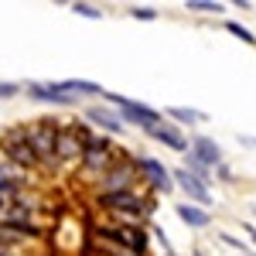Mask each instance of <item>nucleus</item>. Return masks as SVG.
I'll return each mask as SVG.
<instances>
[{
    "mask_svg": "<svg viewBox=\"0 0 256 256\" xmlns=\"http://www.w3.org/2000/svg\"><path fill=\"white\" fill-rule=\"evenodd\" d=\"M99 208L113 212L123 226H140V218L150 212V198L137 195V192H102Z\"/></svg>",
    "mask_w": 256,
    "mask_h": 256,
    "instance_id": "obj_1",
    "label": "nucleus"
},
{
    "mask_svg": "<svg viewBox=\"0 0 256 256\" xmlns=\"http://www.w3.org/2000/svg\"><path fill=\"white\" fill-rule=\"evenodd\" d=\"M102 242L113 246V253H126V256H144L147 253V236H144V226H96L92 229Z\"/></svg>",
    "mask_w": 256,
    "mask_h": 256,
    "instance_id": "obj_2",
    "label": "nucleus"
},
{
    "mask_svg": "<svg viewBox=\"0 0 256 256\" xmlns=\"http://www.w3.org/2000/svg\"><path fill=\"white\" fill-rule=\"evenodd\" d=\"M24 134H28V144H31L38 164H58L55 160V144H58V123L55 120H38Z\"/></svg>",
    "mask_w": 256,
    "mask_h": 256,
    "instance_id": "obj_3",
    "label": "nucleus"
},
{
    "mask_svg": "<svg viewBox=\"0 0 256 256\" xmlns=\"http://www.w3.org/2000/svg\"><path fill=\"white\" fill-rule=\"evenodd\" d=\"M106 92V89H102ZM106 102H116L120 106V123L126 126V123H137V126H144V130H150V126H158L160 123V113L158 110H150V106H144V102H134V99L126 96H113V92H106Z\"/></svg>",
    "mask_w": 256,
    "mask_h": 256,
    "instance_id": "obj_4",
    "label": "nucleus"
},
{
    "mask_svg": "<svg viewBox=\"0 0 256 256\" xmlns=\"http://www.w3.org/2000/svg\"><path fill=\"white\" fill-rule=\"evenodd\" d=\"M0 150L10 158V168H38V158H34V150H31V144H28V134L24 130H10V134H4L0 140Z\"/></svg>",
    "mask_w": 256,
    "mask_h": 256,
    "instance_id": "obj_5",
    "label": "nucleus"
},
{
    "mask_svg": "<svg viewBox=\"0 0 256 256\" xmlns=\"http://www.w3.org/2000/svg\"><path fill=\"white\" fill-rule=\"evenodd\" d=\"M140 178L137 164L126 158H113V164L102 174V192H134V181Z\"/></svg>",
    "mask_w": 256,
    "mask_h": 256,
    "instance_id": "obj_6",
    "label": "nucleus"
},
{
    "mask_svg": "<svg viewBox=\"0 0 256 256\" xmlns=\"http://www.w3.org/2000/svg\"><path fill=\"white\" fill-rule=\"evenodd\" d=\"M82 168L86 171H92V174H102L110 164H113V144L106 137H89L86 140V147H82Z\"/></svg>",
    "mask_w": 256,
    "mask_h": 256,
    "instance_id": "obj_7",
    "label": "nucleus"
},
{
    "mask_svg": "<svg viewBox=\"0 0 256 256\" xmlns=\"http://www.w3.org/2000/svg\"><path fill=\"white\" fill-rule=\"evenodd\" d=\"M86 140H89V134H86V126H65V130H58V144H55V160H76L82 158V147H86Z\"/></svg>",
    "mask_w": 256,
    "mask_h": 256,
    "instance_id": "obj_8",
    "label": "nucleus"
},
{
    "mask_svg": "<svg viewBox=\"0 0 256 256\" xmlns=\"http://www.w3.org/2000/svg\"><path fill=\"white\" fill-rule=\"evenodd\" d=\"M174 181L181 184V192L192 198V202H198V208H205L208 212V205H212V195H208V184H202L198 178H192L184 168L181 171H174Z\"/></svg>",
    "mask_w": 256,
    "mask_h": 256,
    "instance_id": "obj_9",
    "label": "nucleus"
},
{
    "mask_svg": "<svg viewBox=\"0 0 256 256\" xmlns=\"http://www.w3.org/2000/svg\"><path fill=\"white\" fill-rule=\"evenodd\" d=\"M147 134H150L154 140H160V144H168V147L178 150V154H188V140H184V134H181L178 126H171V123H164V120H160L158 126H150Z\"/></svg>",
    "mask_w": 256,
    "mask_h": 256,
    "instance_id": "obj_10",
    "label": "nucleus"
},
{
    "mask_svg": "<svg viewBox=\"0 0 256 256\" xmlns=\"http://www.w3.org/2000/svg\"><path fill=\"white\" fill-rule=\"evenodd\" d=\"M137 171L144 178H147V181H150V184H154V188H160V192H171V184H174V181H171V174H168V168H164V164H160V160H140L137 164Z\"/></svg>",
    "mask_w": 256,
    "mask_h": 256,
    "instance_id": "obj_11",
    "label": "nucleus"
},
{
    "mask_svg": "<svg viewBox=\"0 0 256 256\" xmlns=\"http://www.w3.org/2000/svg\"><path fill=\"white\" fill-rule=\"evenodd\" d=\"M195 160H202L205 168H216L218 160H222V150H218V144L216 140H208V137H198L195 144H192V150H188Z\"/></svg>",
    "mask_w": 256,
    "mask_h": 256,
    "instance_id": "obj_12",
    "label": "nucleus"
},
{
    "mask_svg": "<svg viewBox=\"0 0 256 256\" xmlns=\"http://www.w3.org/2000/svg\"><path fill=\"white\" fill-rule=\"evenodd\" d=\"M58 86V92L62 96H96V92H102L96 82H89V79H68V82H55Z\"/></svg>",
    "mask_w": 256,
    "mask_h": 256,
    "instance_id": "obj_13",
    "label": "nucleus"
},
{
    "mask_svg": "<svg viewBox=\"0 0 256 256\" xmlns=\"http://www.w3.org/2000/svg\"><path fill=\"white\" fill-rule=\"evenodd\" d=\"M178 216H181V222H184V226H192V229L208 226V218H212L205 208H198V205H192V202H181V205H178Z\"/></svg>",
    "mask_w": 256,
    "mask_h": 256,
    "instance_id": "obj_14",
    "label": "nucleus"
},
{
    "mask_svg": "<svg viewBox=\"0 0 256 256\" xmlns=\"http://www.w3.org/2000/svg\"><path fill=\"white\" fill-rule=\"evenodd\" d=\"M86 116L92 120V123H99V126H106V134H123V123H120L116 113H110L106 106H92Z\"/></svg>",
    "mask_w": 256,
    "mask_h": 256,
    "instance_id": "obj_15",
    "label": "nucleus"
},
{
    "mask_svg": "<svg viewBox=\"0 0 256 256\" xmlns=\"http://www.w3.org/2000/svg\"><path fill=\"white\" fill-rule=\"evenodd\" d=\"M24 178L18 174V168H0V195H20Z\"/></svg>",
    "mask_w": 256,
    "mask_h": 256,
    "instance_id": "obj_16",
    "label": "nucleus"
},
{
    "mask_svg": "<svg viewBox=\"0 0 256 256\" xmlns=\"http://www.w3.org/2000/svg\"><path fill=\"white\" fill-rule=\"evenodd\" d=\"M28 92H31V99H44V102H58V106H68V102H72V96H62V92H58V86H31Z\"/></svg>",
    "mask_w": 256,
    "mask_h": 256,
    "instance_id": "obj_17",
    "label": "nucleus"
},
{
    "mask_svg": "<svg viewBox=\"0 0 256 256\" xmlns=\"http://www.w3.org/2000/svg\"><path fill=\"white\" fill-rule=\"evenodd\" d=\"M184 7L188 10H202V14H222L226 10V4H218V0H184Z\"/></svg>",
    "mask_w": 256,
    "mask_h": 256,
    "instance_id": "obj_18",
    "label": "nucleus"
},
{
    "mask_svg": "<svg viewBox=\"0 0 256 256\" xmlns=\"http://www.w3.org/2000/svg\"><path fill=\"white\" fill-rule=\"evenodd\" d=\"M168 116H174L178 123H188V126H192V123H198V120H205L198 110H184V106H171V110H168Z\"/></svg>",
    "mask_w": 256,
    "mask_h": 256,
    "instance_id": "obj_19",
    "label": "nucleus"
},
{
    "mask_svg": "<svg viewBox=\"0 0 256 256\" xmlns=\"http://www.w3.org/2000/svg\"><path fill=\"white\" fill-rule=\"evenodd\" d=\"M226 31H229V34H232V38H239V41H246V44H253V34H250V31H246V28H242V24H236V20H229V24H226Z\"/></svg>",
    "mask_w": 256,
    "mask_h": 256,
    "instance_id": "obj_20",
    "label": "nucleus"
},
{
    "mask_svg": "<svg viewBox=\"0 0 256 256\" xmlns=\"http://www.w3.org/2000/svg\"><path fill=\"white\" fill-rule=\"evenodd\" d=\"M72 10H76V14H82V18H92V20L102 18V10H99L96 4H72Z\"/></svg>",
    "mask_w": 256,
    "mask_h": 256,
    "instance_id": "obj_21",
    "label": "nucleus"
},
{
    "mask_svg": "<svg viewBox=\"0 0 256 256\" xmlns=\"http://www.w3.org/2000/svg\"><path fill=\"white\" fill-rule=\"evenodd\" d=\"M130 18H140V20H154V18H158V10H150V7H130Z\"/></svg>",
    "mask_w": 256,
    "mask_h": 256,
    "instance_id": "obj_22",
    "label": "nucleus"
},
{
    "mask_svg": "<svg viewBox=\"0 0 256 256\" xmlns=\"http://www.w3.org/2000/svg\"><path fill=\"white\" fill-rule=\"evenodd\" d=\"M14 92H18V86H10V82H0V99L14 96Z\"/></svg>",
    "mask_w": 256,
    "mask_h": 256,
    "instance_id": "obj_23",
    "label": "nucleus"
},
{
    "mask_svg": "<svg viewBox=\"0 0 256 256\" xmlns=\"http://www.w3.org/2000/svg\"><path fill=\"white\" fill-rule=\"evenodd\" d=\"M246 232H250V236H253V242H256V226H246Z\"/></svg>",
    "mask_w": 256,
    "mask_h": 256,
    "instance_id": "obj_24",
    "label": "nucleus"
},
{
    "mask_svg": "<svg viewBox=\"0 0 256 256\" xmlns=\"http://www.w3.org/2000/svg\"><path fill=\"white\" fill-rule=\"evenodd\" d=\"M0 256H10V250H7V246H0Z\"/></svg>",
    "mask_w": 256,
    "mask_h": 256,
    "instance_id": "obj_25",
    "label": "nucleus"
},
{
    "mask_svg": "<svg viewBox=\"0 0 256 256\" xmlns=\"http://www.w3.org/2000/svg\"><path fill=\"white\" fill-rule=\"evenodd\" d=\"M164 256H174V253H164Z\"/></svg>",
    "mask_w": 256,
    "mask_h": 256,
    "instance_id": "obj_26",
    "label": "nucleus"
},
{
    "mask_svg": "<svg viewBox=\"0 0 256 256\" xmlns=\"http://www.w3.org/2000/svg\"><path fill=\"white\" fill-rule=\"evenodd\" d=\"M242 256H253V253H242Z\"/></svg>",
    "mask_w": 256,
    "mask_h": 256,
    "instance_id": "obj_27",
    "label": "nucleus"
}]
</instances>
